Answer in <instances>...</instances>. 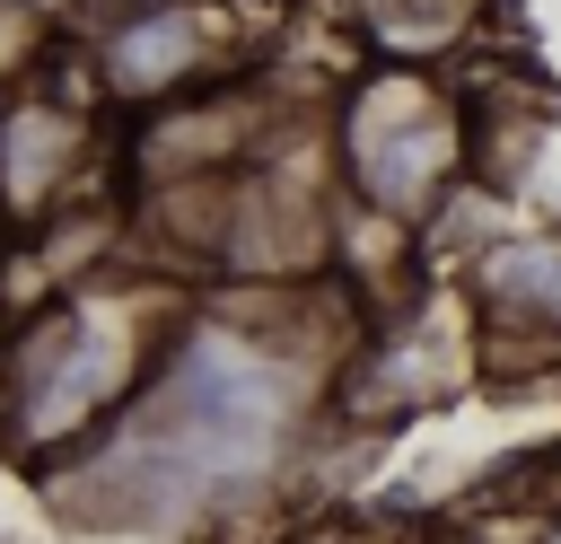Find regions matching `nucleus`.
<instances>
[{
    "label": "nucleus",
    "instance_id": "f03ea898",
    "mask_svg": "<svg viewBox=\"0 0 561 544\" xmlns=\"http://www.w3.org/2000/svg\"><path fill=\"white\" fill-rule=\"evenodd\" d=\"M184 298L193 290L175 272L123 254L114 272H88L70 290L9 307V325H0V465H18L26 483L70 465L140 395Z\"/></svg>",
    "mask_w": 561,
    "mask_h": 544
},
{
    "label": "nucleus",
    "instance_id": "f257e3e1",
    "mask_svg": "<svg viewBox=\"0 0 561 544\" xmlns=\"http://www.w3.org/2000/svg\"><path fill=\"white\" fill-rule=\"evenodd\" d=\"M377 298L316 281H202L167 325L140 395L35 483L79 535L237 544L307 500L333 386Z\"/></svg>",
    "mask_w": 561,
    "mask_h": 544
},
{
    "label": "nucleus",
    "instance_id": "39448f33",
    "mask_svg": "<svg viewBox=\"0 0 561 544\" xmlns=\"http://www.w3.org/2000/svg\"><path fill=\"white\" fill-rule=\"evenodd\" d=\"M96 184H114V114L88 97L79 61L53 44L44 70L0 97V202H9V237H35L53 211H70Z\"/></svg>",
    "mask_w": 561,
    "mask_h": 544
},
{
    "label": "nucleus",
    "instance_id": "f8f14e48",
    "mask_svg": "<svg viewBox=\"0 0 561 544\" xmlns=\"http://www.w3.org/2000/svg\"><path fill=\"white\" fill-rule=\"evenodd\" d=\"M0 246H9V202H0Z\"/></svg>",
    "mask_w": 561,
    "mask_h": 544
},
{
    "label": "nucleus",
    "instance_id": "9d476101",
    "mask_svg": "<svg viewBox=\"0 0 561 544\" xmlns=\"http://www.w3.org/2000/svg\"><path fill=\"white\" fill-rule=\"evenodd\" d=\"M254 9H272V18H289V9H307V0H254Z\"/></svg>",
    "mask_w": 561,
    "mask_h": 544
},
{
    "label": "nucleus",
    "instance_id": "6e6552de",
    "mask_svg": "<svg viewBox=\"0 0 561 544\" xmlns=\"http://www.w3.org/2000/svg\"><path fill=\"white\" fill-rule=\"evenodd\" d=\"M53 44H61V35H53V26H44L26 0H0V97H9L18 79H35Z\"/></svg>",
    "mask_w": 561,
    "mask_h": 544
},
{
    "label": "nucleus",
    "instance_id": "20e7f679",
    "mask_svg": "<svg viewBox=\"0 0 561 544\" xmlns=\"http://www.w3.org/2000/svg\"><path fill=\"white\" fill-rule=\"evenodd\" d=\"M263 26H280V18L254 0H105L96 18H79L61 35V53L79 61L88 97L114 123H131L149 105H175V97L263 61V44H254Z\"/></svg>",
    "mask_w": 561,
    "mask_h": 544
},
{
    "label": "nucleus",
    "instance_id": "0eeeda50",
    "mask_svg": "<svg viewBox=\"0 0 561 544\" xmlns=\"http://www.w3.org/2000/svg\"><path fill=\"white\" fill-rule=\"evenodd\" d=\"M324 18V35L351 61H430L456 70L473 53H526L500 44L517 26V0H307Z\"/></svg>",
    "mask_w": 561,
    "mask_h": 544
},
{
    "label": "nucleus",
    "instance_id": "7ed1b4c3",
    "mask_svg": "<svg viewBox=\"0 0 561 544\" xmlns=\"http://www.w3.org/2000/svg\"><path fill=\"white\" fill-rule=\"evenodd\" d=\"M342 202L403 219L412 237L473 184V79L430 61H351L324 97Z\"/></svg>",
    "mask_w": 561,
    "mask_h": 544
},
{
    "label": "nucleus",
    "instance_id": "423d86ee",
    "mask_svg": "<svg viewBox=\"0 0 561 544\" xmlns=\"http://www.w3.org/2000/svg\"><path fill=\"white\" fill-rule=\"evenodd\" d=\"M447 281L473 307V360H482L491 386L561 369V211L552 219H508Z\"/></svg>",
    "mask_w": 561,
    "mask_h": 544
},
{
    "label": "nucleus",
    "instance_id": "1a4fd4ad",
    "mask_svg": "<svg viewBox=\"0 0 561 544\" xmlns=\"http://www.w3.org/2000/svg\"><path fill=\"white\" fill-rule=\"evenodd\" d=\"M26 9H35V18L53 26V35H70V26H79V18H96L105 0H26Z\"/></svg>",
    "mask_w": 561,
    "mask_h": 544
},
{
    "label": "nucleus",
    "instance_id": "9b49d317",
    "mask_svg": "<svg viewBox=\"0 0 561 544\" xmlns=\"http://www.w3.org/2000/svg\"><path fill=\"white\" fill-rule=\"evenodd\" d=\"M272 544H333V535H272Z\"/></svg>",
    "mask_w": 561,
    "mask_h": 544
}]
</instances>
